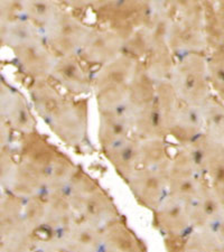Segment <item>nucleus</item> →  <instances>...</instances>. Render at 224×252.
Returning <instances> with one entry per match:
<instances>
[{"mask_svg": "<svg viewBox=\"0 0 224 252\" xmlns=\"http://www.w3.org/2000/svg\"><path fill=\"white\" fill-rule=\"evenodd\" d=\"M152 52L149 40L144 30H138L125 40L124 54L140 61Z\"/></svg>", "mask_w": 224, "mask_h": 252, "instance_id": "f704fd0d", "label": "nucleus"}, {"mask_svg": "<svg viewBox=\"0 0 224 252\" xmlns=\"http://www.w3.org/2000/svg\"><path fill=\"white\" fill-rule=\"evenodd\" d=\"M50 79L74 95H82L93 90V75L79 56L59 58Z\"/></svg>", "mask_w": 224, "mask_h": 252, "instance_id": "9d476101", "label": "nucleus"}, {"mask_svg": "<svg viewBox=\"0 0 224 252\" xmlns=\"http://www.w3.org/2000/svg\"><path fill=\"white\" fill-rule=\"evenodd\" d=\"M167 46L177 60L189 55L207 56L210 51L204 31L186 27L176 20L170 30Z\"/></svg>", "mask_w": 224, "mask_h": 252, "instance_id": "2eb2a0df", "label": "nucleus"}, {"mask_svg": "<svg viewBox=\"0 0 224 252\" xmlns=\"http://www.w3.org/2000/svg\"><path fill=\"white\" fill-rule=\"evenodd\" d=\"M88 99L74 100L68 97L66 102L46 124L65 145L80 150L91 147L88 136Z\"/></svg>", "mask_w": 224, "mask_h": 252, "instance_id": "39448f33", "label": "nucleus"}, {"mask_svg": "<svg viewBox=\"0 0 224 252\" xmlns=\"http://www.w3.org/2000/svg\"><path fill=\"white\" fill-rule=\"evenodd\" d=\"M129 137H131V126L124 113H100L97 139L103 153Z\"/></svg>", "mask_w": 224, "mask_h": 252, "instance_id": "412c9836", "label": "nucleus"}, {"mask_svg": "<svg viewBox=\"0 0 224 252\" xmlns=\"http://www.w3.org/2000/svg\"><path fill=\"white\" fill-rule=\"evenodd\" d=\"M0 19L1 26L9 25L25 19V9L22 1H1L0 2Z\"/></svg>", "mask_w": 224, "mask_h": 252, "instance_id": "c9c22d12", "label": "nucleus"}, {"mask_svg": "<svg viewBox=\"0 0 224 252\" xmlns=\"http://www.w3.org/2000/svg\"><path fill=\"white\" fill-rule=\"evenodd\" d=\"M153 214L154 226L165 237L186 238L194 230L187 203L169 193Z\"/></svg>", "mask_w": 224, "mask_h": 252, "instance_id": "1a4fd4ad", "label": "nucleus"}, {"mask_svg": "<svg viewBox=\"0 0 224 252\" xmlns=\"http://www.w3.org/2000/svg\"><path fill=\"white\" fill-rule=\"evenodd\" d=\"M28 90H30L32 107L46 124L68 99L51 82H48V80L32 81Z\"/></svg>", "mask_w": 224, "mask_h": 252, "instance_id": "f3484780", "label": "nucleus"}, {"mask_svg": "<svg viewBox=\"0 0 224 252\" xmlns=\"http://www.w3.org/2000/svg\"><path fill=\"white\" fill-rule=\"evenodd\" d=\"M25 18L43 32L62 11V3L55 1H24Z\"/></svg>", "mask_w": 224, "mask_h": 252, "instance_id": "c756f323", "label": "nucleus"}, {"mask_svg": "<svg viewBox=\"0 0 224 252\" xmlns=\"http://www.w3.org/2000/svg\"><path fill=\"white\" fill-rule=\"evenodd\" d=\"M3 192H7L23 201L44 196L47 189L37 178L17 164L15 169L6 178L1 180Z\"/></svg>", "mask_w": 224, "mask_h": 252, "instance_id": "5701e85b", "label": "nucleus"}, {"mask_svg": "<svg viewBox=\"0 0 224 252\" xmlns=\"http://www.w3.org/2000/svg\"><path fill=\"white\" fill-rule=\"evenodd\" d=\"M204 172L210 186L224 206V144L204 137Z\"/></svg>", "mask_w": 224, "mask_h": 252, "instance_id": "aec40b11", "label": "nucleus"}, {"mask_svg": "<svg viewBox=\"0 0 224 252\" xmlns=\"http://www.w3.org/2000/svg\"><path fill=\"white\" fill-rule=\"evenodd\" d=\"M207 73L212 91L224 102V50L213 51L207 55Z\"/></svg>", "mask_w": 224, "mask_h": 252, "instance_id": "473e14b6", "label": "nucleus"}, {"mask_svg": "<svg viewBox=\"0 0 224 252\" xmlns=\"http://www.w3.org/2000/svg\"><path fill=\"white\" fill-rule=\"evenodd\" d=\"M145 67L155 84L170 82L175 70V56L168 46L153 50L144 61Z\"/></svg>", "mask_w": 224, "mask_h": 252, "instance_id": "a878e982", "label": "nucleus"}, {"mask_svg": "<svg viewBox=\"0 0 224 252\" xmlns=\"http://www.w3.org/2000/svg\"><path fill=\"white\" fill-rule=\"evenodd\" d=\"M175 20L186 27L205 32V8L203 1L172 2Z\"/></svg>", "mask_w": 224, "mask_h": 252, "instance_id": "7c9ffc66", "label": "nucleus"}, {"mask_svg": "<svg viewBox=\"0 0 224 252\" xmlns=\"http://www.w3.org/2000/svg\"><path fill=\"white\" fill-rule=\"evenodd\" d=\"M91 7L101 27L125 40L147 26L154 14V2L147 1H95Z\"/></svg>", "mask_w": 224, "mask_h": 252, "instance_id": "f257e3e1", "label": "nucleus"}, {"mask_svg": "<svg viewBox=\"0 0 224 252\" xmlns=\"http://www.w3.org/2000/svg\"><path fill=\"white\" fill-rule=\"evenodd\" d=\"M23 218L27 226L35 234L44 230L45 218H46V201L45 195L24 201Z\"/></svg>", "mask_w": 224, "mask_h": 252, "instance_id": "72a5a7b5", "label": "nucleus"}, {"mask_svg": "<svg viewBox=\"0 0 224 252\" xmlns=\"http://www.w3.org/2000/svg\"><path fill=\"white\" fill-rule=\"evenodd\" d=\"M15 153L18 164L37 178L47 189L48 181L62 152L51 144L46 137L35 131L28 135H19Z\"/></svg>", "mask_w": 224, "mask_h": 252, "instance_id": "7ed1b4c3", "label": "nucleus"}, {"mask_svg": "<svg viewBox=\"0 0 224 252\" xmlns=\"http://www.w3.org/2000/svg\"><path fill=\"white\" fill-rule=\"evenodd\" d=\"M139 62L131 56L122 54L112 62L101 66L93 75L95 93L128 88Z\"/></svg>", "mask_w": 224, "mask_h": 252, "instance_id": "ddd939ff", "label": "nucleus"}, {"mask_svg": "<svg viewBox=\"0 0 224 252\" xmlns=\"http://www.w3.org/2000/svg\"><path fill=\"white\" fill-rule=\"evenodd\" d=\"M117 174L127 183L139 166V141L129 137L103 153Z\"/></svg>", "mask_w": 224, "mask_h": 252, "instance_id": "a211bd4d", "label": "nucleus"}, {"mask_svg": "<svg viewBox=\"0 0 224 252\" xmlns=\"http://www.w3.org/2000/svg\"><path fill=\"white\" fill-rule=\"evenodd\" d=\"M100 188L101 185L99 182L79 167L70 184L65 189L64 193L66 195L73 211H75L88 197L91 196Z\"/></svg>", "mask_w": 224, "mask_h": 252, "instance_id": "c85d7f7f", "label": "nucleus"}, {"mask_svg": "<svg viewBox=\"0 0 224 252\" xmlns=\"http://www.w3.org/2000/svg\"><path fill=\"white\" fill-rule=\"evenodd\" d=\"M156 100V84L146 70L144 62H139L128 85V105L124 115L127 116L144 105Z\"/></svg>", "mask_w": 224, "mask_h": 252, "instance_id": "4be33fe9", "label": "nucleus"}, {"mask_svg": "<svg viewBox=\"0 0 224 252\" xmlns=\"http://www.w3.org/2000/svg\"><path fill=\"white\" fill-rule=\"evenodd\" d=\"M76 222L82 221L97 230H104L121 220L122 215L107 190L100 188L74 211Z\"/></svg>", "mask_w": 224, "mask_h": 252, "instance_id": "9b49d317", "label": "nucleus"}, {"mask_svg": "<svg viewBox=\"0 0 224 252\" xmlns=\"http://www.w3.org/2000/svg\"><path fill=\"white\" fill-rule=\"evenodd\" d=\"M0 36H1L0 37L1 45L9 47L11 50L43 37L42 32L26 18L9 25L1 26Z\"/></svg>", "mask_w": 224, "mask_h": 252, "instance_id": "bb28decb", "label": "nucleus"}, {"mask_svg": "<svg viewBox=\"0 0 224 252\" xmlns=\"http://www.w3.org/2000/svg\"><path fill=\"white\" fill-rule=\"evenodd\" d=\"M103 252H147L145 243L130 229L125 219L102 230Z\"/></svg>", "mask_w": 224, "mask_h": 252, "instance_id": "6ab92c4d", "label": "nucleus"}, {"mask_svg": "<svg viewBox=\"0 0 224 252\" xmlns=\"http://www.w3.org/2000/svg\"><path fill=\"white\" fill-rule=\"evenodd\" d=\"M139 141L140 168L168 170L173 161L165 139H145Z\"/></svg>", "mask_w": 224, "mask_h": 252, "instance_id": "b1692460", "label": "nucleus"}, {"mask_svg": "<svg viewBox=\"0 0 224 252\" xmlns=\"http://www.w3.org/2000/svg\"><path fill=\"white\" fill-rule=\"evenodd\" d=\"M124 44L125 39L116 32L102 27L92 28L77 56L88 66L101 67L124 54Z\"/></svg>", "mask_w": 224, "mask_h": 252, "instance_id": "0eeeda50", "label": "nucleus"}, {"mask_svg": "<svg viewBox=\"0 0 224 252\" xmlns=\"http://www.w3.org/2000/svg\"><path fill=\"white\" fill-rule=\"evenodd\" d=\"M131 126V137L138 140L166 139L168 137L166 125L160 115L156 100L126 116Z\"/></svg>", "mask_w": 224, "mask_h": 252, "instance_id": "4468645a", "label": "nucleus"}, {"mask_svg": "<svg viewBox=\"0 0 224 252\" xmlns=\"http://www.w3.org/2000/svg\"><path fill=\"white\" fill-rule=\"evenodd\" d=\"M156 102L168 131V127L181 109L183 101L175 91L172 83L162 82L156 85Z\"/></svg>", "mask_w": 224, "mask_h": 252, "instance_id": "2f4dec72", "label": "nucleus"}, {"mask_svg": "<svg viewBox=\"0 0 224 252\" xmlns=\"http://www.w3.org/2000/svg\"><path fill=\"white\" fill-rule=\"evenodd\" d=\"M205 36L211 52L224 50V1H203Z\"/></svg>", "mask_w": 224, "mask_h": 252, "instance_id": "393cba45", "label": "nucleus"}, {"mask_svg": "<svg viewBox=\"0 0 224 252\" xmlns=\"http://www.w3.org/2000/svg\"><path fill=\"white\" fill-rule=\"evenodd\" d=\"M204 120L205 136L211 140L224 144V102L212 95L209 101L199 108Z\"/></svg>", "mask_w": 224, "mask_h": 252, "instance_id": "cd10ccee", "label": "nucleus"}, {"mask_svg": "<svg viewBox=\"0 0 224 252\" xmlns=\"http://www.w3.org/2000/svg\"><path fill=\"white\" fill-rule=\"evenodd\" d=\"M204 133V120L199 109L190 107L183 102L168 127V136H172L181 147H184L193 144Z\"/></svg>", "mask_w": 224, "mask_h": 252, "instance_id": "dca6fc26", "label": "nucleus"}, {"mask_svg": "<svg viewBox=\"0 0 224 252\" xmlns=\"http://www.w3.org/2000/svg\"><path fill=\"white\" fill-rule=\"evenodd\" d=\"M170 83L183 102L202 108L213 95L207 73V56L189 55L177 60Z\"/></svg>", "mask_w": 224, "mask_h": 252, "instance_id": "f03ea898", "label": "nucleus"}, {"mask_svg": "<svg viewBox=\"0 0 224 252\" xmlns=\"http://www.w3.org/2000/svg\"><path fill=\"white\" fill-rule=\"evenodd\" d=\"M169 169H137L127 182L138 204L154 212L168 195Z\"/></svg>", "mask_w": 224, "mask_h": 252, "instance_id": "423d86ee", "label": "nucleus"}, {"mask_svg": "<svg viewBox=\"0 0 224 252\" xmlns=\"http://www.w3.org/2000/svg\"><path fill=\"white\" fill-rule=\"evenodd\" d=\"M11 51L23 74L31 78L32 81L50 79L58 58L46 45L43 37L15 47Z\"/></svg>", "mask_w": 224, "mask_h": 252, "instance_id": "6e6552de", "label": "nucleus"}, {"mask_svg": "<svg viewBox=\"0 0 224 252\" xmlns=\"http://www.w3.org/2000/svg\"><path fill=\"white\" fill-rule=\"evenodd\" d=\"M91 31L92 27L85 25L74 14L63 8L42 35L44 42L59 59L79 55Z\"/></svg>", "mask_w": 224, "mask_h": 252, "instance_id": "20e7f679", "label": "nucleus"}, {"mask_svg": "<svg viewBox=\"0 0 224 252\" xmlns=\"http://www.w3.org/2000/svg\"><path fill=\"white\" fill-rule=\"evenodd\" d=\"M1 118L19 135L37 131V123L26 97L6 82H1Z\"/></svg>", "mask_w": 224, "mask_h": 252, "instance_id": "f8f14e48", "label": "nucleus"}]
</instances>
